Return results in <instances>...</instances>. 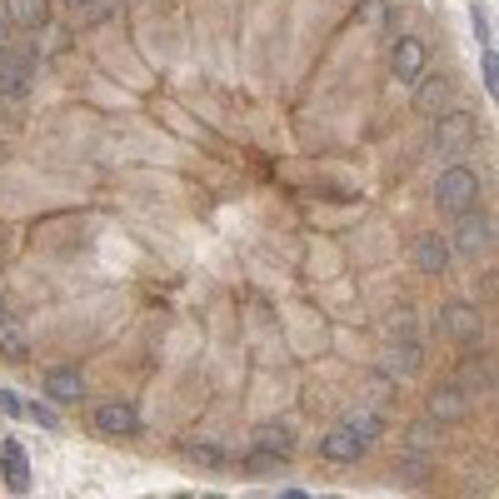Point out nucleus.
I'll use <instances>...</instances> for the list:
<instances>
[{"instance_id": "1", "label": "nucleus", "mask_w": 499, "mask_h": 499, "mask_svg": "<svg viewBox=\"0 0 499 499\" xmlns=\"http://www.w3.org/2000/svg\"><path fill=\"white\" fill-rule=\"evenodd\" d=\"M434 205H440V215H464V210L480 205V175H474L464 161H450L440 170V180H434Z\"/></svg>"}, {"instance_id": "27", "label": "nucleus", "mask_w": 499, "mask_h": 499, "mask_svg": "<svg viewBox=\"0 0 499 499\" xmlns=\"http://www.w3.org/2000/svg\"><path fill=\"white\" fill-rule=\"evenodd\" d=\"M10 40H16V26H10V16H5V10H0V50H5Z\"/></svg>"}, {"instance_id": "4", "label": "nucleus", "mask_w": 499, "mask_h": 499, "mask_svg": "<svg viewBox=\"0 0 499 499\" xmlns=\"http://www.w3.org/2000/svg\"><path fill=\"white\" fill-rule=\"evenodd\" d=\"M36 66H40L36 50L10 40V46L0 50V100H20V95L30 90V80H36Z\"/></svg>"}, {"instance_id": "14", "label": "nucleus", "mask_w": 499, "mask_h": 499, "mask_svg": "<svg viewBox=\"0 0 499 499\" xmlns=\"http://www.w3.org/2000/svg\"><path fill=\"white\" fill-rule=\"evenodd\" d=\"M46 400H50V405H80V400H85L80 369H50V375H46Z\"/></svg>"}, {"instance_id": "22", "label": "nucleus", "mask_w": 499, "mask_h": 499, "mask_svg": "<svg viewBox=\"0 0 499 499\" xmlns=\"http://www.w3.org/2000/svg\"><path fill=\"white\" fill-rule=\"evenodd\" d=\"M30 36H36V46H30L36 56H50V50H60V46H66V30H56L50 20H46V26H36Z\"/></svg>"}, {"instance_id": "19", "label": "nucleus", "mask_w": 499, "mask_h": 499, "mask_svg": "<svg viewBox=\"0 0 499 499\" xmlns=\"http://www.w3.org/2000/svg\"><path fill=\"white\" fill-rule=\"evenodd\" d=\"M180 460L195 464V470H220L230 460L225 444H205V440H180Z\"/></svg>"}, {"instance_id": "6", "label": "nucleus", "mask_w": 499, "mask_h": 499, "mask_svg": "<svg viewBox=\"0 0 499 499\" xmlns=\"http://www.w3.org/2000/svg\"><path fill=\"white\" fill-rule=\"evenodd\" d=\"M424 415H430L434 424H444V430H450V424H460V420H470V390H464L454 375L440 379V385L424 395Z\"/></svg>"}, {"instance_id": "15", "label": "nucleus", "mask_w": 499, "mask_h": 499, "mask_svg": "<svg viewBox=\"0 0 499 499\" xmlns=\"http://www.w3.org/2000/svg\"><path fill=\"white\" fill-rule=\"evenodd\" d=\"M0 10L10 16V26L16 30H36V26H46L50 20V0H0Z\"/></svg>"}, {"instance_id": "13", "label": "nucleus", "mask_w": 499, "mask_h": 499, "mask_svg": "<svg viewBox=\"0 0 499 499\" xmlns=\"http://www.w3.org/2000/svg\"><path fill=\"white\" fill-rule=\"evenodd\" d=\"M0 474H5V490L10 494H26L30 490V454L20 440H5L0 444Z\"/></svg>"}, {"instance_id": "8", "label": "nucleus", "mask_w": 499, "mask_h": 499, "mask_svg": "<svg viewBox=\"0 0 499 499\" xmlns=\"http://www.w3.org/2000/svg\"><path fill=\"white\" fill-rule=\"evenodd\" d=\"M424 70H430V46H424L420 36H400L395 46H390V76L400 85H415Z\"/></svg>"}, {"instance_id": "18", "label": "nucleus", "mask_w": 499, "mask_h": 499, "mask_svg": "<svg viewBox=\"0 0 499 499\" xmlns=\"http://www.w3.org/2000/svg\"><path fill=\"white\" fill-rule=\"evenodd\" d=\"M0 359H5V365H26L30 359V339L10 315H0Z\"/></svg>"}, {"instance_id": "25", "label": "nucleus", "mask_w": 499, "mask_h": 499, "mask_svg": "<svg viewBox=\"0 0 499 499\" xmlns=\"http://www.w3.org/2000/svg\"><path fill=\"white\" fill-rule=\"evenodd\" d=\"M0 415H10V420H20L26 415V400L16 395V390H0Z\"/></svg>"}, {"instance_id": "26", "label": "nucleus", "mask_w": 499, "mask_h": 499, "mask_svg": "<svg viewBox=\"0 0 499 499\" xmlns=\"http://www.w3.org/2000/svg\"><path fill=\"white\" fill-rule=\"evenodd\" d=\"M484 85H490V90H494V85H499V70H494V50H484Z\"/></svg>"}, {"instance_id": "11", "label": "nucleus", "mask_w": 499, "mask_h": 499, "mask_svg": "<svg viewBox=\"0 0 499 499\" xmlns=\"http://www.w3.org/2000/svg\"><path fill=\"white\" fill-rule=\"evenodd\" d=\"M460 105V95H454V80L450 76H424L415 80V110L420 115H444V110H454Z\"/></svg>"}, {"instance_id": "17", "label": "nucleus", "mask_w": 499, "mask_h": 499, "mask_svg": "<svg viewBox=\"0 0 499 499\" xmlns=\"http://www.w3.org/2000/svg\"><path fill=\"white\" fill-rule=\"evenodd\" d=\"M454 379H460L464 390H490V385H494V379H490V355H484L480 345L464 349V359H460V369H454Z\"/></svg>"}, {"instance_id": "29", "label": "nucleus", "mask_w": 499, "mask_h": 499, "mask_svg": "<svg viewBox=\"0 0 499 499\" xmlns=\"http://www.w3.org/2000/svg\"><path fill=\"white\" fill-rule=\"evenodd\" d=\"M0 315H5V285H0Z\"/></svg>"}, {"instance_id": "2", "label": "nucleus", "mask_w": 499, "mask_h": 499, "mask_svg": "<svg viewBox=\"0 0 499 499\" xmlns=\"http://www.w3.org/2000/svg\"><path fill=\"white\" fill-rule=\"evenodd\" d=\"M440 335L450 339L454 349H474L484 339V315L474 300H444L440 305Z\"/></svg>"}, {"instance_id": "20", "label": "nucleus", "mask_w": 499, "mask_h": 499, "mask_svg": "<svg viewBox=\"0 0 499 499\" xmlns=\"http://www.w3.org/2000/svg\"><path fill=\"white\" fill-rule=\"evenodd\" d=\"M405 444H410V450H420V454L440 450V444H444V424H434V420L410 424V430H405Z\"/></svg>"}, {"instance_id": "12", "label": "nucleus", "mask_w": 499, "mask_h": 499, "mask_svg": "<svg viewBox=\"0 0 499 499\" xmlns=\"http://www.w3.org/2000/svg\"><path fill=\"white\" fill-rule=\"evenodd\" d=\"M365 450H369V444L359 440V434L349 430L345 420H339L335 430H330V434H325V440H320V460H330V464H355V460H359V454H365Z\"/></svg>"}, {"instance_id": "24", "label": "nucleus", "mask_w": 499, "mask_h": 499, "mask_svg": "<svg viewBox=\"0 0 499 499\" xmlns=\"http://www.w3.org/2000/svg\"><path fill=\"white\" fill-rule=\"evenodd\" d=\"M26 415L36 420L40 430H56V424H60V420H56V410H50V405H36V400H26Z\"/></svg>"}, {"instance_id": "5", "label": "nucleus", "mask_w": 499, "mask_h": 499, "mask_svg": "<svg viewBox=\"0 0 499 499\" xmlns=\"http://www.w3.org/2000/svg\"><path fill=\"white\" fill-rule=\"evenodd\" d=\"M494 240V220L484 215L480 205L464 210V215H454V240H450V255H460V260H480L484 250H490Z\"/></svg>"}, {"instance_id": "9", "label": "nucleus", "mask_w": 499, "mask_h": 499, "mask_svg": "<svg viewBox=\"0 0 499 499\" xmlns=\"http://www.w3.org/2000/svg\"><path fill=\"white\" fill-rule=\"evenodd\" d=\"M420 369H424L420 339H390V345L379 349V375L385 379H415Z\"/></svg>"}, {"instance_id": "16", "label": "nucleus", "mask_w": 499, "mask_h": 499, "mask_svg": "<svg viewBox=\"0 0 499 499\" xmlns=\"http://www.w3.org/2000/svg\"><path fill=\"white\" fill-rule=\"evenodd\" d=\"M250 440L260 444V450H270V454H285V460L295 454V430H290V424H280V420H260Z\"/></svg>"}, {"instance_id": "3", "label": "nucleus", "mask_w": 499, "mask_h": 499, "mask_svg": "<svg viewBox=\"0 0 499 499\" xmlns=\"http://www.w3.org/2000/svg\"><path fill=\"white\" fill-rule=\"evenodd\" d=\"M440 120V130H434V151L444 155V161H460L464 151H470L474 140H480V120H474L470 110H444V115H434Z\"/></svg>"}, {"instance_id": "21", "label": "nucleus", "mask_w": 499, "mask_h": 499, "mask_svg": "<svg viewBox=\"0 0 499 499\" xmlns=\"http://www.w3.org/2000/svg\"><path fill=\"white\" fill-rule=\"evenodd\" d=\"M345 424L359 434L365 444H375L379 434H385V420H379V410H355V415H345Z\"/></svg>"}, {"instance_id": "7", "label": "nucleus", "mask_w": 499, "mask_h": 499, "mask_svg": "<svg viewBox=\"0 0 499 499\" xmlns=\"http://www.w3.org/2000/svg\"><path fill=\"white\" fill-rule=\"evenodd\" d=\"M90 430L105 434V440H135V434L145 430V420H140V410L125 405V400H100L95 415H90Z\"/></svg>"}, {"instance_id": "28", "label": "nucleus", "mask_w": 499, "mask_h": 499, "mask_svg": "<svg viewBox=\"0 0 499 499\" xmlns=\"http://www.w3.org/2000/svg\"><path fill=\"white\" fill-rule=\"evenodd\" d=\"M66 5H70V10H76V16H85V10H90V5H95V0H66Z\"/></svg>"}, {"instance_id": "23", "label": "nucleus", "mask_w": 499, "mask_h": 499, "mask_svg": "<svg viewBox=\"0 0 499 499\" xmlns=\"http://www.w3.org/2000/svg\"><path fill=\"white\" fill-rule=\"evenodd\" d=\"M385 16H390V0H359V10H355V20L359 26H385Z\"/></svg>"}, {"instance_id": "10", "label": "nucleus", "mask_w": 499, "mask_h": 499, "mask_svg": "<svg viewBox=\"0 0 499 499\" xmlns=\"http://www.w3.org/2000/svg\"><path fill=\"white\" fill-rule=\"evenodd\" d=\"M450 240L444 235H434V230H420L415 240H410V265H415L420 275H444L450 270Z\"/></svg>"}]
</instances>
